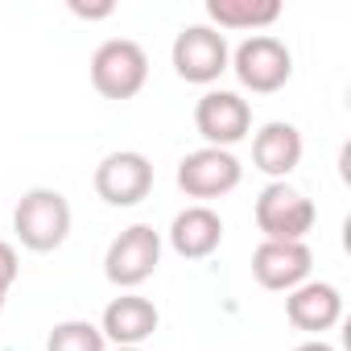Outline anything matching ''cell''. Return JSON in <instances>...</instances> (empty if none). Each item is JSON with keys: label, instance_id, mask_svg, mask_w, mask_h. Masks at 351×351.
<instances>
[{"label": "cell", "instance_id": "obj_1", "mask_svg": "<svg viewBox=\"0 0 351 351\" xmlns=\"http://www.w3.org/2000/svg\"><path fill=\"white\" fill-rule=\"evenodd\" d=\"M71 203L54 186H34L13 207V232L29 252H58L71 236Z\"/></svg>", "mask_w": 351, "mask_h": 351}, {"label": "cell", "instance_id": "obj_2", "mask_svg": "<svg viewBox=\"0 0 351 351\" xmlns=\"http://www.w3.org/2000/svg\"><path fill=\"white\" fill-rule=\"evenodd\" d=\"M149 83V54L141 42L132 38H108L95 46L91 54V87L104 95V99H132L141 95Z\"/></svg>", "mask_w": 351, "mask_h": 351}, {"label": "cell", "instance_id": "obj_3", "mask_svg": "<svg viewBox=\"0 0 351 351\" xmlns=\"http://www.w3.org/2000/svg\"><path fill=\"white\" fill-rule=\"evenodd\" d=\"M240 87H248L252 95H273L293 79V54L281 38L273 34H252L232 50V66Z\"/></svg>", "mask_w": 351, "mask_h": 351}, {"label": "cell", "instance_id": "obj_4", "mask_svg": "<svg viewBox=\"0 0 351 351\" xmlns=\"http://www.w3.org/2000/svg\"><path fill=\"white\" fill-rule=\"evenodd\" d=\"M169 62L178 71V79H186L195 87H211L232 66V46L211 25H182L169 46Z\"/></svg>", "mask_w": 351, "mask_h": 351}, {"label": "cell", "instance_id": "obj_5", "mask_svg": "<svg viewBox=\"0 0 351 351\" xmlns=\"http://www.w3.org/2000/svg\"><path fill=\"white\" fill-rule=\"evenodd\" d=\"M318 223V207L289 182H269L256 195V228L265 240H285L298 244L314 232Z\"/></svg>", "mask_w": 351, "mask_h": 351}, {"label": "cell", "instance_id": "obj_6", "mask_svg": "<svg viewBox=\"0 0 351 351\" xmlns=\"http://www.w3.org/2000/svg\"><path fill=\"white\" fill-rule=\"evenodd\" d=\"M161 265V232H153L149 223H132L124 228L108 252H104V277L116 285V289H136L145 285Z\"/></svg>", "mask_w": 351, "mask_h": 351}, {"label": "cell", "instance_id": "obj_7", "mask_svg": "<svg viewBox=\"0 0 351 351\" xmlns=\"http://www.w3.org/2000/svg\"><path fill=\"white\" fill-rule=\"evenodd\" d=\"M240 182H244V165H240V157L232 149L203 145V149H195V153H186L178 161V186H182V195L186 199H199L203 207L211 199L232 195Z\"/></svg>", "mask_w": 351, "mask_h": 351}, {"label": "cell", "instance_id": "obj_8", "mask_svg": "<svg viewBox=\"0 0 351 351\" xmlns=\"http://www.w3.org/2000/svg\"><path fill=\"white\" fill-rule=\"evenodd\" d=\"M153 191V161L141 149H116L95 165V195L108 207H136Z\"/></svg>", "mask_w": 351, "mask_h": 351}, {"label": "cell", "instance_id": "obj_9", "mask_svg": "<svg viewBox=\"0 0 351 351\" xmlns=\"http://www.w3.org/2000/svg\"><path fill=\"white\" fill-rule=\"evenodd\" d=\"M195 128L211 149H232L252 132V108L236 91H203V99L195 104Z\"/></svg>", "mask_w": 351, "mask_h": 351}, {"label": "cell", "instance_id": "obj_10", "mask_svg": "<svg viewBox=\"0 0 351 351\" xmlns=\"http://www.w3.org/2000/svg\"><path fill=\"white\" fill-rule=\"evenodd\" d=\"M310 269H314V252H310L306 240H298V244L261 240L256 252H252V277H256L261 289H273V293L298 289L302 281H310Z\"/></svg>", "mask_w": 351, "mask_h": 351}, {"label": "cell", "instance_id": "obj_11", "mask_svg": "<svg viewBox=\"0 0 351 351\" xmlns=\"http://www.w3.org/2000/svg\"><path fill=\"white\" fill-rule=\"evenodd\" d=\"M161 326V314L149 298L141 293H120L104 306L99 330L112 347H141L145 339H153V330Z\"/></svg>", "mask_w": 351, "mask_h": 351}, {"label": "cell", "instance_id": "obj_12", "mask_svg": "<svg viewBox=\"0 0 351 351\" xmlns=\"http://www.w3.org/2000/svg\"><path fill=\"white\" fill-rule=\"evenodd\" d=\"M285 318H289L298 330L322 339V330L339 326V318H343V293H339L330 281H302V285L289 289V298H285Z\"/></svg>", "mask_w": 351, "mask_h": 351}, {"label": "cell", "instance_id": "obj_13", "mask_svg": "<svg viewBox=\"0 0 351 351\" xmlns=\"http://www.w3.org/2000/svg\"><path fill=\"white\" fill-rule=\"evenodd\" d=\"M302 153H306L302 132L289 120H269L252 136V165L265 173V178H273V182H285L289 178V173L302 165Z\"/></svg>", "mask_w": 351, "mask_h": 351}, {"label": "cell", "instance_id": "obj_14", "mask_svg": "<svg viewBox=\"0 0 351 351\" xmlns=\"http://www.w3.org/2000/svg\"><path fill=\"white\" fill-rule=\"evenodd\" d=\"M219 244H223V219H219V211L195 203V207L173 215V223H169V248L178 252L182 261H207L211 252H219Z\"/></svg>", "mask_w": 351, "mask_h": 351}, {"label": "cell", "instance_id": "obj_15", "mask_svg": "<svg viewBox=\"0 0 351 351\" xmlns=\"http://www.w3.org/2000/svg\"><path fill=\"white\" fill-rule=\"evenodd\" d=\"M207 17H211V29L261 34L281 17V5L277 0H207Z\"/></svg>", "mask_w": 351, "mask_h": 351}, {"label": "cell", "instance_id": "obj_16", "mask_svg": "<svg viewBox=\"0 0 351 351\" xmlns=\"http://www.w3.org/2000/svg\"><path fill=\"white\" fill-rule=\"evenodd\" d=\"M46 351H108V339L95 322L87 318H66L50 330L46 339Z\"/></svg>", "mask_w": 351, "mask_h": 351}, {"label": "cell", "instance_id": "obj_17", "mask_svg": "<svg viewBox=\"0 0 351 351\" xmlns=\"http://www.w3.org/2000/svg\"><path fill=\"white\" fill-rule=\"evenodd\" d=\"M17 277H21L17 248L9 240H0V314H5V302H9V289L17 285Z\"/></svg>", "mask_w": 351, "mask_h": 351}, {"label": "cell", "instance_id": "obj_18", "mask_svg": "<svg viewBox=\"0 0 351 351\" xmlns=\"http://www.w3.org/2000/svg\"><path fill=\"white\" fill-rule=\"evenodd\" d=\"M71 13L83 17V21H104V17L116 13V5H112V0H104V5H79V0H71Z\"/></svg>", "mask_w": 351, "mask_h": 351}, {"label": "cell", "instance_id": "obj_19", "mask_svg": "<svg viewBox=\"0 0 351 351\" xmlns=\"http://www.w3.org/2000/svg\"><path fill=\"white\" fill-rule=\"evenodd\" d=\"M293 351H335L330 343H322V339H306V343H298Z\"/></svg>", "mask_w": 351, "mask_h": 351}, {"label": "cell", "instance_id": "obj_20", "mask_svg": "<svg viewBox=\"0 0 351 351\" xmlns=\"http://www.w3.org/2000/svg\"><path fill=\"white\" fill-rule=\"evenodd\" d=\"M112 351H141V347H112Z\"/></svg>", "mask_w": 351, "mask_h": 351}]
</instances>
